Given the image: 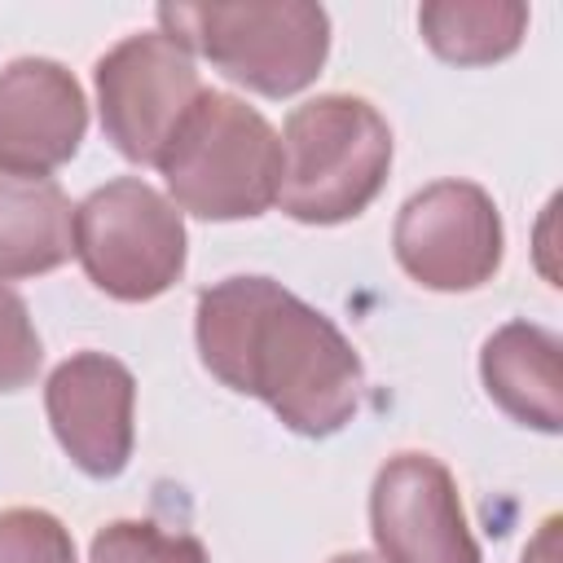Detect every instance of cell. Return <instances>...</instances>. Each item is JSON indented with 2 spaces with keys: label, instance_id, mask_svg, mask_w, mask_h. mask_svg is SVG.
<instances>
[{
  "label": "cell",
  "instance_id": "cell-14",
  "mask_svg": "<svg viewBox=\"0 0 563 563\" xmlns=\"http://www.w3.org/2000/svg\"><path fill=\"white\" fill-rule=\"evenodd\" d=\"M92 563H207L198 537L163 532L150 519H114L92 537Z\"/></svg>",
  "mask_w": 563,
  "mask_h": 563
},
{
  "label": "cell",
  "instance_id": "cell-16",
  "mask_svg": "<svg viewBox=\"0 0 563 563\" xmlns=\"http://www.w3.org/2000/svg\"><path fill=\"white\" fill-rule=\"evenodd\" d=\"M44 347L18 290L0 282V391H18L40 374Z\"/></svg>",
  "mask_w": 563,
  "mask_h": 563
},
{
  "label": "cell",
  "instance_id": "cell-4",
  "mask_svg": "<svg viewBox=\"0 0 563 563\" xmlns=\"http://www.w3.org/2000/svg\"><path fill=\"white\" fill-rule=\"evenodd\" d=\"M163 35L207 57L233 84L260 97L303 92L330 53V18L308 0L246 4H158Z\"/></svg>",
  "mask_w": 563,
  "mask_h": 563
},
{
  "label": "cell",
  "instance_id": "cell-7",
  "mask_svg": "<svg viewBox=\"0 0 563 563\" xmlns=\"http://www.w3.org/2000/svg\"><path fill=\"white\" fill-rule=\"evenodd\" d=\"M391 246L418 286L475 290L501 268L497 202L471 180H435L400 207Z\"/></svg>",
  "mask_w": 563,
  "mask_h": 563
},
{
  "label": "cell",
  "instance_id": "cell-13",
  "mask_svg": "<svg viewBox=\"0 0 563 563\" xmlns=\"http://www.w3.org/2000/svg\"><path fill=\"white\" fill-rule=\"evenodd\" d=\"M427 48L453 66H488L519 48L528 4L519 0H431L418 9Z\"/></svg>",
  "mask_w": 563,
  "mask_h": 563
},
{
  "label": "cell",
  "instance_id": "cell-15",
  "mask_svg": "<svg viewBox=\"0 0 563 563\" xmlns=\"http://www.w3.org/2000/svg\"><path fill=\"white\" fill-rule=\"evenodd\" d=\"M0 563H75V541L57 515L13 506L0 510Z\"/></svg>",
  "mask_w": 563,
  "mask_h": 563
},
{
  "label": "cell",
  "instance_id": "cell-17",
  "mask_svg": "<svg viewBox=\"0 0 563 563\" xmlns=\"http://www.w3.org/2000/svg\"><path fill=\"white\" fill-rule=\"evenodd\" d=\"M330 563H383L378 554H365V550H347V554H334Z\"/></svg>",
  "mask_w": 563,
  "mask_h": 563
},
{
  "label": "cell",
  "instance_id": "cell-8",
  "mask_svg": "<svg viewBox=\"0 0 563 563\" xmlns=\"http://www.w3.org/2000/svg\"><path fill=\"white\" fill-rule=\"evenodd\" d=\"M369 532L383 563H479L457 484L431 453H396L378 466Z\"/></svg>",
  "mask_w": 563,
  "mask_h": 563
},
{
  "label": "cell",
  "instance_id": "cell-12",
  "mask_svg": "<svg viewBox=\"0 0 563 563\" xmlns=\"http://www.w3.org/2000/svg\"><path fill=\"white\" fill-rule=\"evenodd\" d=\"M75 255V207L48 176L0 167V282L40 277Z\"/></svg>",
  "mask_w": 563,
  "mask_h": 563
},
{
  "label": "cell",
  "instance_id": "cell-9",
  "mask_svg": "<svg viewBox=\"0 0 563 563\" xmlns=\"http://www.w3.org/2000/svg\"><path fill=\"white\" fill-rule=\"evenodd\" d=\"M132 369L106 352L66 356L44 387V409L66 457L92 475L114 479L132 457Z\"/></svg>",
  "mask_w": 563,
  "mask_h": 563
},
{
  "label": "cell",
  "instance_id": "cell-10",
  "mask_svg": "<svg viewBox=\"0 0 563 563\" xmlns=\"http://www.w3.org/2000/svg\"><path fill=\"white\" fill-rule=\"evenodd\" d=\"M88 101L79 79L53 57H18L0 70V167L48 176L79 154Z\"/></svg>",
  "mask_w": 563,
  "mask_h": 563
},
{
  "label": "cell",
  "instance_id": "cell-11",
  "mask_svg": "<svg viewBox=\"0 0 563 563\" xmlns=\"http://www.w3.org/2000/svg\"><path fill=\"white\" fill-rule=\"evenodd\" d=\"M488 400L519 427L559 435L563 427V369L559 339L532 321H506L479 352Z\"/></svg>",
  "mask_w": 563,
  "mask_h": 563
},
{
  "label": "cell",
  "instance_id": "cell-3",
  "mask_svg": "<svg viewBox=\"0 0 563 563\" xmlns=\"http://www.w3.org/2000/svg\"><path fill=\"white\" fill-rule=\"evenodd\" d=\"M158 172L176 211L198 220H251L277 202L282 136L242 97L202 88L167 141Z\"/></svg>",
  "mask_w": 563,
  "mask_h": 563
},
{
  "label": "cell",
  "instance_id": "cell-2",
  "mask_svg": "<svg viewBox=\"0 0 563 563\" xmlns=\"http://www.w3.org/2000/svg\"><path fill=\"white\" fill-rule=\"evenodd\" d=\"M391 167L387 119L347 92H325L290 110L282 128L277 207L299 224L356 220Z\"/></svg>",
  "mask_w": 563,
  "mask_h": 563
},
{
  "label": "cell",
  "instance_id": "cell-6",
  "mask_svg": "<svg viewBox=\"0 0 563 563\" xmlns=\"http://www.w3.org/2000/svg\"><path fill=\"white\" fill-rule=\"evenodd\" d=\"M106 141L141 167H158L167 141L202 97L194 53L163 35L136 31L119 40L92 70Z\"/></svg>",
  "mask_w": 563,
  "mask_h": 563
},
{
  "label": "cell",
  "instance_id": "cell-5",
  "mask_svg": "<svg viewBox=\"0 0 563 563\" xmlns=\"http://www.w3.org/2000/svg\"><path fill=\"white\" fill-rule=\"evenodd\" d=\"M75 255L97 290L145 303L185 273V220L154 185L119 176L75 207Z\"/></svg>",
  "mask_w": 563,
  "mask_h": 563
},
{
  "label": "cell",
  "instance_id": "cell-1",
  "mask_svg": "<svg viewBox=\"0 0 563 563\" xmlns=\"http://www.w3.org/2000/svg\"><path fill=\"white\" fill-rule=\"evenodd\" d=\"M194 334L202 365L224 387L264 400L295 435H334L361 405L356 347L273 277H224L198 290Z\"/></svg>",
  "mask_w": 563,
  "mask_h": 563
}]
</instances>
